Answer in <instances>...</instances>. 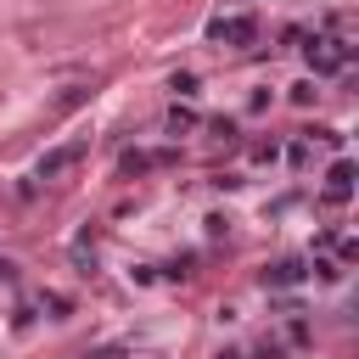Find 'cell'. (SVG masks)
Returning <instances> with one entry per match:
<instances>
[{"label": "cell", "mask_w": 359, "mask_h": 359, "mask_svg": "<svg viewBox=\"0 0 359 359\" xmlns=\"http://www.w3.org/2000/svg\"><path fill=\"white\" fill-rule=\"evenodd\" d=\"M320 196H325L331 208H342V202L353 196V163H348V157H337V163H331V174H325V191H320Z\"/></svg>", "instance_id": "cell-4"}, {"label": "cell", "mask_w": 359, "mask_h": 359, "mask_svg": "<svg viewBox=\"0 0 359 359\" xmlns=\"http://www.w3.org/2000/svg\"><path fill=\"white\" fill-rule=\"evenodd\" d=\"M84 157V140H67V146H50L39 163H34V180H56V174H67L73 163Z\"/></svg>", "instance_id": "cell-3"}, {"label": "cell", "mask_w": 359, "mask_h": 359, "mask_svg": "<svg viewBox=\"0 0 359 359\" xmlns=\"http://www.w3.org/2000/svg\"><path fill=\"white\" fill-rule=\"evenodd\" d=\"M303 56H309L314 79H331V73H348V62H353V45H348L342 34H314V39L303 45Z\"/></svg>", "instance_id": "cell-1"}, {"label": "cell", "mask_w": 359, "mask_h": 359, "mask_svg": "<svg viewBox=\"0 0 359 359\" xmlns=\"http://www.w3.org/2000/svg\"><path fill=\"white\" fill-rule=\"evenodd\" d=\"M309 337H314V331H309V320H303V309H286V342H292V348H303Z\"/></svg>", "instance_id": "cell-7"}, {"label": "cell", "mask_w": 359, "mask_h": 359, "mask_svg": "<svg viewBox=\"0 0 359 359\" xmlns=\"http://www.w3.org/2000/svg\"><path fill=\"white\" fill-rule=\"evenodd\" d=\"M303 280H309V264L303 258H280V264L264 269V286L269 292H286V286H303Z\"/></svg>", "instance_id": "cell-5"}, {"label": "cell", "mask_w": 359, "mask_h": 359, "mask_svg": "<svg viewBox=\"0 0 359 359\" xmlns=\"http://www.w3.org/2000/svg\"><path fill=\"white\" fill-rule=\"evenodd\" d=\"M314 95H320L314 79H297V84H292V101H297V107H314Z\"/></svg>", "instance_id": "cell-9"}, {"label": "cell", "mask_w": 359, "mask_h": 359, "mask_svg": "<svg viewBox=\"0 0 359 359\" xmlns=\"http://www.w3.org/2000/svg\"><path fill=\"white\" fill-rule=\"evenodd\" d=\"M84 359H118V348H95V353H84Z\"/></svg>", "instance_id": "cell-12"}, {"label": "cell", "mask_w": 359, "mask_h": 359, "mask_svg": "<svg viewBox=\"0 0 359 359\" xmlns=\"http://www.w3.org/2000/svg\"><path fill=\"white\" fill-rule=\"evenodd\" d=\"M208 39H213V45L241 50V45H252V39H258V17H252V11H219V17L208 22Z\"/></svg>", "instance_id": "cell-2"}, {"label": "cell", "mask_w": 359, "mask_h": 359, "mask_svg": "<svg viewBox=\"0 0 359 359\" xmlns=\"http://www.w3.org/2000/svg\"><path fill=\"white\" fill-rule=\"evenodd\" d=\"M168 90H174V95H185V101H191V95H196V73H174V84H168Z\"/></svg>", "instance_id": "cell-10"}, {"label": "cell", "mask_w": 359, "mask_h": 359, "mask_svg": "<svg viewBox=\"0 0 359 359\" xmlns=\"http://www.w3.org/2000/svg\"><path fill=\"white\" fill-rule=\"evenodd\" d=\"M168 157H174V151H123L118 168H123V174H146V168H157V163H168Z\"/></svg>", "instance_id": "cell-6"}, {"label": "cell", "mask_w": 359, "mask_h": 359, "mask_svg": "<svg viewBox=\"0 0 359 359\" xmlns=\"http://www.w3.org/2000/svg\"><path fill=\"white\" fill-rule=\"evenodd\" d=\"M185 129H196V112L174 101V107H168V135H185Z\"/></svg>", "instance_id": "cell-8"}, {"label": "cell", "mask_w": 359, "mask_h": 359, "mask_svg": "<svg viewBox=\"0 0 359 359\" xmlns=\"http://www.w3.org/2000/svg\"><path fill=\"white\" fill-rule=\"evenodd\" d=\"M11 280H17V264H11V258H0V286H11Z\"/></svg>", "instance_id": "cell-11"}, {"label": "cell", "mask_w": 359, "mask_h": 359, "mask_svg": "<svg viewBox=\"0 0 359 359\" xmlns=\"http://www.w3.org/2000/svg\"><path fill=\"white\" fill-rule=\"evenodd\" d=\"M213 359H241V348H219V353H213Z\"/></svg>", "instance_id": "cell-13"}]
</instances>
